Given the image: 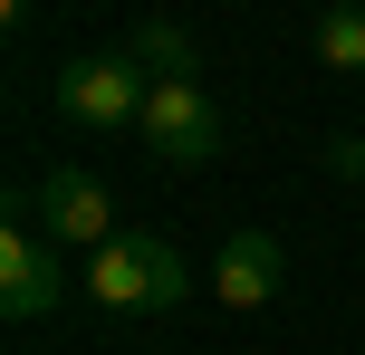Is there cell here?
Segmentation results:
<instances>
[{"label":"cell","instance_id":"cell-1","mask_svg":"<svg viewBox=\"0 0 365 355\" xmlns=\"http://www.w3.org/2000/svg\"><path fill=\"white\" fill-rule=\"evenodd\" d=\"M87 288H96V307H182L192 269H182L173 240L135 231V240H106V250L87 260Z\"/></svg>","mask_w":365,"mask_h":355},{"label":"cell","instance_id":"cell-2","mask_svg":"<svg viewBox=\"0 0 365 355\" xmlns=\"http://www.w3.org/2000/svg\"><path fill=\"white\" fill-rule=\"evenodd\" d=\"M154 96V77L135 68V48H87L58 68V106L77 115V125H135Z\"/></svg>","mask_w":365,"mask_h":355},{"label":"cell","instance_id":"cell-3","mask_svg":"<svg viewBox=\"0 0 365 355\" xmlns=\"http://www.w3.org/2000/svg\"><path fill=\"white\" fill-rule=\"evenodd\" d=\"M135 134H145L154 164L202 173V164L221 154V106L202 96V77H192V87H154V96H145V115H135Z\"/></svg>","mask_w":365,"mask_h":355},{"label":"cell","instance_id":"cell-4","mask_svg":"<svg viewBox=\"0 0 365 355\" xmlns=\"http://www.w3.org/2000/svg\"><path fill=\"white\" fill-rule=\"evenodd\" d=\"M29 211H38V231H48L58 250H106V240H115V202H106V183H96V173H77V164H58L48 183L29 192Z\"/></svg>","mask_w":365,"mask_h":355},{"label":"cell","instance_id":"cell-5","mask_svg":"<svg viewBox=\"0 0 365 355\" xmlns=\"http://www.w3.org/2000/svg\"><path fill=\"white\" fill-rule=\"evenodd\" d=\"M279 279H289V250H279L269 231H231L221 260H212V298H221V307H269Z\"/></svg>","mask_w":365,"mask_h":355},{"label":"cell","instance_id":"cell-6","mask_svg":"<svg viewBox=\"0 0 365 355\" xmlns=\"http://www.w3.org/2000/svg\"><path fill=\"white\" fill-rule=\"evenodd\" d=\"M0 307L10 317H48L58 307V240H29V231L0 240Z\"/></svg>","mask_w":365,"mask_h":355},{"label":"cell","instance_id":"cell-7","mask_svg":"<svg viewBox=\"0 0 365 355\" xmlns=\"http://www.w3.org/2000/svg\"><path fill=\"white\" fill-rule=\"evenodd\" d=\"M135 68H145L154 87H192V38H182L173 19H145V29H135Z\"/></svg>","mask_w":365,"mask_h":355},{"label":"cell","instance_id":"cell-8","mask_svg":"<svg viewBox=\"0 0 365 355\" xmlns=\"http://www.w3.org/2000/svg\"><path fill=\"white\" fill-rule=\"evenodd\" d=\"M317 58H327V68H365V0H346V10H327L317 19Z\"/></svg>","mask_w":365,"mask_h":355},{"label":"cell","instance_id":"cell-9","mask_svg":"<svg viewBox=\"0 0 365 355\" xmlns=\"http://www.w3.org/2000/svg\"><path fill=\"white\" fill-rule=\"evenodd\" d=\"M327 164H336V173H365V134H336V144H327Z\"/></svg>","mask_w":365,"mask_h":355},{"label":"cell","instance_id":"cell-10","mask_svg":"<svg viewBox=\"0 0 365 355\" xmlns=\"http://www.w3.org/2000/svg\"><path fill=\"white\" fill-rule=\"evenodd\" d=\"M327 10H346V0H327Z\"/></svg>","mask_w":365,"mask_h":355}]
</instances>
